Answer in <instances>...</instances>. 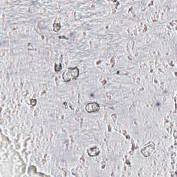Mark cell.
I'll use <instances>...</instances> for the list:
<instances>
[{
    "instance_id": "7",
    "label": "cell",
    "mask_w": 177,
    "mask_h": 177,
    "mask_svg": "<svg viewBox=\"0 0 177 177\" xmlns=\"http://www.w3.org/2000/svg\"><path fill=\"white\" fill-rule=\"evenodd\" d=\"M36 103H37V101H36L35 99H31V104H32V105H35Z\"/></svg>"
},
{
    "instance_id": "4",
    "label": "cell",
    "mask_w": 177,
    "mask_h": 177,
    "mask_svg": "<svg viewBox=\"0 0 177 177\" xmlns=\"http://www.w3.org/2000/svg\"><path fill=\"white\" fill-rule=\"evenodd\" d=\"M87 154L91 157L97 156L100 154V149L98 147H93L87 149Z\"/></svg>"
},
{
    "instance_id": "5",
    "label": "cell",
    "mask_w": 177,
    "mask_h": 177,
    "mask_svg": "<svg viewBox=\"0 0 177 177\" xmlns=\"http://www.w3.org/2000/svg\"><path fill=\"white\" fill-rule=\"evenodd\" d=\"M53 27H54V28H53V31H58L60 29V23H54L53 24Z\"/></svg>"
},
{
    "instance_id": "6",
    "label": "cell",
    "mask_w": 177,
    "mask_h": 177,
    "mask_svg": "<svg viewBox=\"0 0 177 177\" xmlns=\"http://www.w3.org/2000/svg\"><path fill=\"white\" fill-rule=\"evenodd\" d=\"M61 69H62V64H59L58 66V64H55V71H56V72L60 71Z\"/></svg>"
},
{
    "instance_id": "2",
    "label": "cell",
    "mask_w": 177,
    "mask_h": 177,
    "mask_svg": "<svg viewBox=\"0 0 177 177\" xmlns=\"http://www.w3.org/2000/svg\"><path fill=\"white\" fill-rule=\"evenodd\" d=\"M155 149L156 146L154 142L152 141H149L144 147H142L141 150H140V152H141L142 155L144 157H149V156L152 155V153L155 151Z\"/></svg>"
},
{
    "instance_id": "3",
    "label": "cell",
    "mask_w": 177,
    "mask_h": 177,
    "mask_svg": "<svg viewBox=\"0 0 177 177\" xmlns=\"http://www.w3.org/2000/svg\"><path fill=\"white\" fill-rule=\"evenodd\" d=\"M100 104L96 102H89L85 106V110L87 113L97 112L100 110Z\"/></svg>"
},
{
    "instance_id": "1",
    "label": "cell",
    "mask_w": 177,
    "mask_h": 177,
    "mask_svg": "<svg viewBox=\"0 0 177 177\" xmlns=\"http://www.w3.org/2000/svg\"><path fill=\"white\" fill-rule=\"evenodd\" d=\"M79 76V69L78 67H70L62 73V79L64 82H68L71 80H75Z\"/></svg>"
}]
</instances>
